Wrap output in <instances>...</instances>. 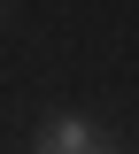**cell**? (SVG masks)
I'll return each mask as SVG.
<instances>
[{"instance_id": "cell-1", "label": "cell", "mask_w": 139, "mask_h": 154, "mask_svg": "<svg viewBox=\"0 0 139 154\" xmlns=\"http://www.w3.org/2000/svg\"><path fill=\"white\" fill-rule=\"evenodd\" d=\"M39 154H100V131L85 123V116H54L39 131Z\"/></svg>"}]
</instances>
